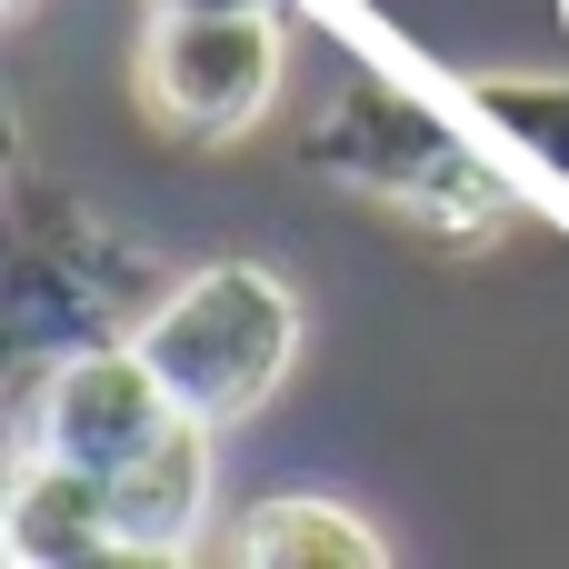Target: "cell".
Masks as SVG:
<instances>
[{"label":"cell","instance_id":"4","mask_svg":"<svg viewBox=\"0 0 569 569\" xmlns=\"http://www.w3.org/2000/svg\"><path fill=\"white\" fill-rule=\"evenodd\" d=\"M180 410H170V390H160V370L140 360V340L120 350H70V370L50 380V420L30 430V450H60V460H80V470H120L140 440H160Z\"/></svg>","mask_w":569,"mask_h":569},{"label":"cell","instance_id":"1","mask_svg":"<svg viewBox=\"0 0 569 569\" xmlns=\"http://www.w3.org/2000/svg\"><path fill=\"white\" fill-rule=\"evenodd\" d=\"M140 360L160 370L170 410L190 420H240L270 400L280 360H290V300L260 270H200L190 290H170L140 330Z\"/></svg>","mask_w":569,"mask_h":569},{"label":"cell","instance_id":"8","mask_svg":"<svg viewBox=\"0 0 569 569\" xmlns=\"http://www.w3.org/2000/svg\"><path fill=\"white\" fill-rule=\"evenodd\" d=\"M170 10H260V0H170Z\"/></svg>","mask_w":569,"mask_h":569},{"label":"cell","instance_id":"3","mask_svg":"<svg viewBox=\"0 0 569 569\" xmlns=\"http://www.w3.org/2000/svg\"><path fill=\"white\" fill-rule=\"evenodd\" d=\"M280 80V30L270 10H170L140 50V100L190 130V140H220V130H250L260 100Z\"/></svg>","mask_w":569,"mask_h":569},{"label":"cell","instance_id":"5","mask_svg":"<svg viewBox=\"0 0 569 569\" xmlns=\"http://www.w3.org/2000/svg\"><path fill=\"white\" fill-rule=\"evenodd\" d=\"M200 500H210V420L180 410L160 440H140L110 470V540H120V560H180L190 530H200Z\"/></svg>","mask_w":569,"mask_h":569},{"label":"cell","instance_id":"7","mask_svg":"<svg viewBox=\"0 0 569 569\" xmlns=\"http://www.w3.org/2000/svg\"><path fill=\"white\" fill-rule=\"evenodd\" d=\"M240 560H380V530L340 520L330 500H270L240 530Z\"/></svg>","mask_w":569,"mask_h":569},{"label":"cell","instance_id":"2","mask_svg":"<svg viewBox=\"0 0 569 569\" xmlns=\"http://www.w3.org/2000/svg\"><path fill=\"white\" fill-rule=\"evenodd\" d=\"M310 160H330V170H350L360 190H380V200H410L420 220H450V230H480V220H500V190H490V170L430 120V110H410L400 90H350V110L310 140Z\"/></svg>","mask_w":569,"mask_h":569},{"label":"cell","instance_id":"6","mask_svg":"<svg viewBox=\"0 0 569 569\" xmlns=\"http://www.w3.org/2000/svg\"><path fill=\"white\" fill-rule=\"evenodd\" d=\"M0 550H10L20 569L120 560V540H110V480H100V470H80V460H60V450H20Z\"/></svg>","mask_w":569,"mask_h":569}]
</instances>
